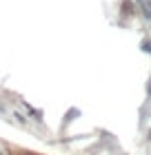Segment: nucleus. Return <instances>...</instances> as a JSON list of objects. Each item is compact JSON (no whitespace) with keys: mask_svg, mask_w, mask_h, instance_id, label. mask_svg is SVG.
<instances>
[{"mask_svg":"<svg viewBox=\"0 0 151 155\" xmlns=\"http://www.w3.org/2000/svg\"><path fill=\"white\" fill-rule=\"evenodd\" d=\"M0 155H7V146L5 144H0Z\"/></svg>","mask_w":151,"mask_h":155,"instance_id":"1","label":"nucleus"}]
</instances>
